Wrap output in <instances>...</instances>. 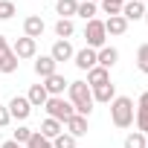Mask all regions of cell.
Returning <instances> with one entry per match:
<instances>
[{"instance_id": "cell-1", "label": "cell", "mask_w": 148, "mask_h": 148, "mask_svg": "<svg viewBox=\"0 0 148 148\" xmlns=\"http://www.w3.org/2000/svg\"><path fill=\"white\" fill-rule=\"evenodd\" d=\"M67 99H70V105L73 108H76V113L79 116H90L93 113V90L87 87V82H70L67 84Z\"/></svg>"}, {"instance_id": "cell-2", "label": "cell", "mask_w": 148, "mask_h": 148, "mask_svg": "<svg viewBox=\"0 0 148 148\" xmlns=\"http://www.w3.org/2000/svg\"><path fill=\"white\" fill-rule=\"evenodd\" d=\"M134 116H136V105H134L131 96H116L110 102V122L116 128H122V131L131 128L134 125Z\"/></svg>"}, {"instance_id": "cell-3", "label": "cell", "mask_w": 148, "mask_h": 148, "mask_svg": "<svg viewBox=\"0 0 148 148\" xmlns=\"http://www.w3.org/2000/svg\"><path fill=\"white\" fill-rule=\"evenodd\" d=\"M44 110H47V116L49 119H58L61 125L76 113V108L70 105V99H64V96H49L47 99V105H44Z\"/></svg>"}, {"instance_id": "cell-4", "label": "cell", "mask_w": 148, "mask_h": 148, "mask_svg": "<svg viewBox=\"0 0 148 148\" xmlns=\"http://www.w3.org/2000/svg\"><path fill=\"white\" fill-rule=\"evenodd\" d=\"M84 41H87V47H90V49H102V47L108 44L105 21H99V18L87 21V23H84Z\"/></svg>"}, {"instance_id": "cell-5", "label": "cell", "mask_w": 148, "mask_h": 148, "mask_svg": "<svg viewBox=\"0 0 148 148\" xmlns=\"http://www.w3.org/2000/svg\"><path fill=\"white\" fill-rule=\"evenodd\" d=\"M6 108H9V116H12V119H18L21 125H23V122L29 119V113H32V105H29V99H26V96H12Z\"/></svg>"}, {"instance_id": "cell-6", "label": "cell", "mask_w": 148, "mask_h": 148, "mask_svg": "<svg viewBox=\"0 0 148 148\" xmlns=\"http://www.w3.org/2000/svg\"><path fill=\"white\" fill-rule=\"evenodd\" d=\"M12 52L18 55V61H26V58H35L38 55V41H32V38H18L15 44H12Z\"/></svg>"}, {"instance_id": "cell-7", "label": "cell", "mask_w": 148, "mask_h": 148, "mask_svg": "<svg viewBox=\"0 0 148 148\" xmlns=\"http://www.w3.org/2000/svg\"><path fill=\"white\" fill-rule=\"evenodd\" d=\"M32 70H35V76L44 82V79H49V76H52V73H58V64L52 61V55H35Z\"/></svg>"}, {"instance_id": "cell-8", "label": "cell", "mask_w": 148, "mask_h": 148, "mask_svg": "<svg viewBox=\"0 0 148 148\" xmlns=\"http://www.w3.org/2000/svg\"><path fill=\"white\" fill-rule=\"evenodd\" d=\"M44 29H47V23H44L41 15H26V18H23V35H26V38L38 41V38L44 35Z\"/></svg>"}, {"instance_id": "cell-9", "label": "cell", "mask_w": 148, "mask_h": 148, "mask_svg": "<svg viewBox=\"0 0 148 148\" xmlns=\"http://www.w3.org/2000/svg\"><path fill=\"white\" fill-rule=\"evenodd\" d=\"M145 0H125V6H122V18L131 23V21H142L145 18Z\"/></svg>"}, {"instance_id": "cell-10", "label": "cell", "mask_w": 148, "mask_h": 148, "mask_svg": "<svg viewBox=\"0 0 148 148\" xmlns=\"http://www.w3.org/2000/svg\"><path fill=\"white\" fill-rule=\"evenodd\" d=\"M41 84H44V90H47L49 96H64V93H67V84H70V82H67V79L61 76V73H52V76H49V79H44Z\"/></svg>"}, {"instance_id": "cell-11", "label": "cell", "mask_w": 148, "mask_h": 148, "mask_svg": "<svg viewBox=\"0 0 148 148\" xmlns=\"http://www.w3.org/2000/svg\"><path fill=\"white\" fill-rule=\"evenodd\" d=\"M49 55H52V61H55V64H64V61H73L76 49H73V44H70V41H55V44H52V49H49Z\"/></svg>"}, {"instance_id": "cell-12", "label": "cell", "mask_w": 148, "mask_h": 148, "mask_svg": "<svg viewBox=\"0 0 148 148\" xmlns=\"http://www.w3.org/2000/svg\"><path fill=\"white\" fill-rule=\"evenodd\" d=\"M116 61H119V49H116V47L105 44L102 49H96V64H99V67L110 70V67H116Z\"/></svg>"}, {"instance_id": "cell-13", "label": "cell", "mask_w": 148, "mask_h": 148, "mask_svg": "<svg viewBox=\"0 0 148 148\" xmlns=\"http://www.w3.org/2000/svg\"><path fill=\"white\" fill-rule=\"evenodd\" d=\"M64 128H67L64 134L76 136V139H79V136H87V116H79V113H73V116L64 122Z\"/></svg>"}, {"instance_id": "cell-14", "label": "cell", "mask_w": 148, "mask_h": 148, "mask_svg": "<svg viewBox=\"0 0 148 148\" xmlns=\"http://www.w3.org/2000/svg\"><path fill=\"white\" fill-rule=\"evenodd\" d=\"M134 122H136L139 134H148V93H142L136 99V116H134Z\"/></svg>"}, {"instance_id": "cell-15", "label": "cell", "mask_w": 148, "mask_h": 148, "mask_svg": "<svg viewBox=\"0 0 148 148\" xmlns=\"http://www.w3.org/2000/svg\"><path fill=\"white\" fill-rule=\"evenodd\" d=\"M73 64H76L79 70H93V67H96V49H90V47L76 49V55H73Z\"/></svg>"}, {"instance_id": "cell-16", "label": "cell", "mask_w": 148, "mask_h": 148, "mask_svg": "<svg viewBox=\"0 0 148 148\" xmlns=\"http://www.w3.org/2000/svg\"><path fill=\"white\" fill-rule=\"evenodd\" d=\"M110 82V70H105V67H93V70H87V87L93 90V87H102V84H108Z\"/></svg>"}, {"instance_id": "cell-17", "label": "cell", "mask_w": 148, "mask_h": 148, "mask_svg": "<svg viewBox=\"0 0 148 148\" xmlns=\"http://www.w3.org/2000/svg\"><path fill=\"white\" fill-rule=\"evenodd\" d=\"M105 32H108V35H113V38H119V35H125V32H128V21H125L122 15H113V18H108V21H105Z\"/></svg>"}, {"instance_id": "cell-18", "label": "cell", "mask_w": 148, "mask_h": 148, "mask_svg": "<svg viewBox=\"0 0 148 148\" xmlns=\"http://www.w3.org/2000/svg\"><path fill=\"white\" fill-rule=\"evenodd\" d=\"M116 99V84H102V87H93V102H99V105H110Z\"/></svg>"}, {"instance_id": "cell-19", "label": "cell", "mask_w": 148, "mask_h": 148, "mask_svg": "<svg viewBox=\"0 0 148 148\" xmlns=\"http://www.w3.org/2000/svg\"><path fill=\"white\" fill-rule=\"evenodd\" d=\"M73 35H76V23H73L70 18H58L55 21V38L58 41H70Z\"/></svg>"}, {"instance_id": "cell-20", "label": "cell", "mask_w": 148, "mask_h": 148, "mask_svg": "<svg viewBox=\"0 0 148 148\" xmlns=\"http://www.w3.org/2000/svg\"><path fill=\"white\" fill-rule=\"evenodd\" d=\"M38 134H41V136H47V139H55L58 134H64V125H61L58 119H49V116H47V119L41 122V128H38Z\"/></svg>"}, {"instance_id": "cell-21", "label": "cell", "mask_w": 148, "mask_h": 148, "mask_svg": "<svg viewBox=\"0 0 148 148\" xmlns=\"http://www.w3.org/2000/svg\"><path fill=\"white\" fill-rule=\"evenodd\" d=\"M26 99H29V105H32V108H44V105H47V99H49V93L44 90V84H32V87H29V93H26Z\"/></svg>"}, {"instance_id": "cell-22", "label": "cell", "mask_w": 148, "mask_h": 148, "mask_svg": "<svg viewBox=\"0 0 148 148\" xmlns=\"http://www.w3.org/2000/svg\"><path fill=\"white\" fill-rule=\"evenodd\" d=\"M55 12L61 15V18H76V12H79V0H55Z\"/></svg>"}, {"instance_id": "cell-23", "label": "cell", "mask_w": 148, "mask_h": 148, "mask_svg": "<svg viewBox=\"0 0 148 148\" xmlns=\"http://www.w3.org/2000/svg\"><path fill=\"white\" fill-rule=\"evenodd\" d=\"M18 64H21V61H18V55H15L12 49L0 55V73H3V76H12V73L18 70Z\"/></svg>"}, {"instance_id": "cell-24", "label": "cell", "mask_w": 148, "mask_h": 148, "mask_svg": "<svg viewBox=\"0 0 148 148\" xmlns=\"http://www.w3.org/2000/svg\"><path fill=\"white\" fill-rule=\"evenodd\" d=\"M76 15L87 23V21H93V18L99 15V3H87V0H84V3H79V12H76Z\"/></svg>"}, {"instance_id": "cell-25", "label": "cell", "mask_w": 148, "mask_h": 148, "mask_svg": "<svg viewBox=\"0 0 148 148\" xmlns=\"http://www.w3.org/2000/svg\"><path fill=\"white\" fill-rule=\"evenodd\" d=\"M99 3H102V12H105L108 18H113V15H122L125 0H99Z\"/></svg>"}, {"instance_id": "cell-26", "label": "cell", "mask_w": 148, "mask_h": 148, "mask_svg": "<svg viewBox=\"0 0 148 148\" xmlns=\"http://www.w3.org/2000/svg\"><path fill=\"white\" fill-rule=\"evenodd\" d=\"M122 148H145V134H139V131L128 134V136H125V145H122Z\"/></svg>"}, {"instance_id": "cell-27", "label": "cell", "mask_w": 148, "mask_h": 148, "mask_svg": "<svg viewBox=\"0 0 148 148\" xmlns=\"http://www.w3.org/2000/svg\"><path fill=\"white\" fill-rule=\"evenodd\" d=\"M26 148H52V139H47V136H41L38 131H32V136H29Z\"/></svg>"}, {"instance_id": "cell-28", "label": "cell", "mask_w": 148, "mask_h": 148, "mask_svg": "<svg viewBox=\"0 0 148 148\" xmlns=\"http://www.w3.org/2000/svg\"><path fill=\"white\" fill-rule=\"evenodd\" d=\"M15 15H18V9L12 0H0V21H12Z\"/></svg>"}, {"instance_id": "cell-29", "label": "cell", "mask_w": 148, "mask_h": 148, "mask_svg": "<svg viewBox=\"0 0 148 148\" xmlns=\"http://www.w3.org/2000/svg\"><path fill=\"white\" fill-rule=\"evenodd\" d=\"M136 67H139V73L148 76V44H142V47L136 49Z\"/></svg>"}, {"instance_id": "cell-30", "label": "cell", "mask_w": 148, "mask_h": 148, "mask_svg": "<svg viewBox=\"0 0 148 148\" xmlns=\"http://www.w3.org/2000/svg\"><path fill=\"white\" fill-rule=\"evenodd\" d=\"M52 148H76V136H70V134H58L52 139Z\"/></svg>"}, {"instance_id": "cell-31", "label": "cell", "mask_w": 148, "mask_h": 148, "mask_svg": "<svg viewBox=\"0 0 148 148\" xmlns=\"http://www.w3.org/2000/svg\"><path fill=\"white\" fill-rule=\"evenodd\" d=\"M29 136H32V128H26V125H18V128H15V136H12V139H15L18 145H26V142H29Z\"/></svg>"}, {"instance_id": "cell-32", "label": "cell", "mask_w": 148, "mask_h": 148, "mask_svg": "<svg viewBox=\"0 0 148 148\" xmlns=\"http://www.w3.org/2000/svg\"><path fill=\"white\" fill-rule=\"evenodd\" d=\"M9 122H12V116H9V108H6V105H0V128H6Z\"/></svg>"}, {"instance_id": "cell-33", "label": "cell", "mask_w": 148, "mask_h": 148, "mask_svg": "<svg viewBox=\"0 0 148 148\" xmlns=\"http://www.w3.org/2000/svg\"><path fill=\"white\" fill-rule=\"evenodd\" d=\"M12 47H9V41H6V35H0V55H3V52H9Z\"/></svg>"}, {"instance_id": "cell-34", "label": "cell", "mask_w": 148, "mask_h": 148, "mask_svg": "<svg viewBox=\"0 0 148 148\" xmlns=\"http://www.w3.org/2000/svg\"><path fill=\"white\" fill-rule=\"evenodd\" d=\"M0 148H23V145H18L15 139H6V142H3V145H0Z\"/></svg>"}, {"instance_id": "cell-35", "label": "cell", "mask_w": 148, "mask_h": 148, "mask_svg": "<svg viewBox=\"0 0 148 148\" xmlns=\"http://www.w3.org/2000/svg\"><path fill=\"white\" fill-rule=\"evenodd\" d=\"M142 21H145V23H148V9H145V18H142Z\"/></svg>"}, {"instance_id": "cell-36", "label": "cell", "mask_w": 148, "mask_h": 148, "mask_svg": "<svg viewBox=\"0 0 148 148\" xmlns=\"http://www.w3.org/2000/svg\"><path fill=\"white\" fill-rule=\"evenodd\" d=\"M145 148H148V134H145Z\"/></svg>"}, {"instance_id": "cell-37", "label": "cell", "mask_w": 148, "mask_h": 148, "mask_svg": "<svg viewBox=\"0 0 148 148\" xmlns=\"http://www.w3.org/2000/svg\"><path fill=\"white\" fill-rule=\"evenodd\" d=\"M87 3H99V0H87Z\"/></svg>"}, {"instance_id": "cell-38", "label": "cell", "mask_w": 148, "mask_h": 148, "mask_svg": "<svg viewBox=\"0 0 148 148\" xmlns=\"http://www.w3.org/2000/svg\"><path fill=\"white\" fill-rule=\"evenodd\" d=\"M145 6H148V0H145Z\"/></svg>"}]
</instances>
